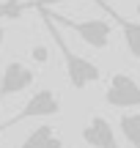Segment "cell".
<instances>
[{
	"label": "cell",
	"instance_id": "3",
	"mask_svg": "<svg viewBox=\"0 0 140 148\" xmlns=\"http://www.w3.org/2000/svg\"><path fill=\"white\" fill-rule=\"evenodd\" d=\"M58 112H60L58 93L49 90V88H41V90H36V93H30V99L25 101V107H22L19 112H14L8 121L0 123V132L16 126V123H22V121H30V118H49V115H58Z\"/></svg>",
	"mask_w": 140,
	"mask_h": 148
},
{
	"label": "cell",
	"instance_id": "1",
	"mask_svg": "<svg viewBox=\"0 0 140 148\" xmlns=\"http://www.w3.org/2000/svg\"><path fill=\"white\" fill-rule=\"evenodd\" d=\"M38 14H41V11H38ZM41 16H44V22H47V27H49V36H52L55 47H58V49H60V55H63L69 85H71L74 90H82V88H88L91 82H99V79H102V69H99L96 63H91L88 58L77 55L74 49L66 44V38L58 33V22H55V19H49L47 14H41Z\"/></svg>",
	"mask_w": 140,
	"mask_h": 148
},
{
	"label": "cell",
	"instance_id": "9",
	"mask_svg": "<svg viewBox=\"0 0 140 148\" xmlns=\"http://www.w3.org/2000/svg\"><path fill=\"white\" fill-rule=\"evenodd\" d=\"M118 129L126 137V143L132 148H140V115L137 112H124L118 115Z\"/></svg>",
	"mask_w": 140,
	"mask_h": 148
},
{
	"label": "cell",
	"instance_id": "11",
	"mask_svg": "<svg viewBox=\"0 0 140 148\" xmlns=\"http://www.w3.org/2000/svg\"><path fill=\"white\" fill-rule=\"evenodd\" d=\"M8 3H22V0H8Z\"/></svg>",
	"mask_w": 140,
	"mask_h": 148
},
{
	"label": "cell",
	"instance_id": "12",
	"mask_svg": "<svg viewBox=\"0 0 140 148\" xmlns=\"http://www.w3.org/2000/svg\"><path fill=\"white\" fill-rule=\"evenodd\" d=\"M137 11H140V3H137Z\"/></svg>",
	"mask_w": 140,
	"mask_h": 148
},
{
	"label": "cell",
	"instance_id": "5",
	"mask_svg": "<svg viewBox=\"0 0 140 148\" xmlns=\"http://www.w3.org/2000/svg\"><path fill=\"white\" fill-rule=\"evenodd\" d=\"M33 79H36V71H33L30 66L19 63V60L5 63L3 77H0V101L8 99V96L22 93V90H27V88L33 85Z\"/></svg>",
	"mask_w": 140,
	"mask_h": 148
},
{
	"label": "cell",
	"instance_id": "2",
	"mask_svg": "<svg viewBox=\"0 0 140 148\" xmlns=\"http://www.w3.org/2000/svg\"><path fill=\"white\" fill-rule=\"evenodd\" d=\"M36 8L41 11V14H47L49 19H55L58 25L71 27V30H74L77 36H80L82 41L88 44V47H93V49H104V47L110 44V36H113V25H110L107 19H69V16H60V14H55V11L44 8L41 3H36Z\"/></svg>",
	"mask_w": 140,
	"mask_h": 148
},
{
	"label": "cell",
	"instance_id": "4",
	"mask_svg": "<svg viewBox=\"0 0 140 148\" xmlns=\"http://www.w3.org/2000/svg\"><path fill=\"white\" fill-rule=\"evenodd\" d=\"M104 101L110 107H118V110H132L140 107V85L135 82V77H129L126 71H115L107 82L104 90Z\"/></svg>",
	"mask_w": 140,
	"mask_h": 148
},
{
	"label": "cell",
	"instance_id": "7",
	"mask_svg": "<svg viewBox=\"0 0 140 148\" xmlns=\"http://www.w3.org/2000/svg\"><path fill=\"white\" fill-rule=\"evenodd\" d=\"M96 3L102 5V11H104V14H107L110 19H113L115 25L121 27V33H124V41H126V49H129V55L140 60V22H132V19H126V16H121L118 11H115L113 5H107L104 0H96Z\"/></svg>",
	"mask_w": 140,
	"mask_h": 148
},
{
	"label": "cell",
	"instance_id": "8",
	"mask_svg": "<svg viewBox=\"0 0 140 148\" xmlns=\"http://www.w3.org/2000/svg\"><path fill=\"white\" fill-rule=\"evenodd\" d=\"M16 148H63V137H60L49 123H41V126L30 129L27 137L22 140Z\"/></svg>",
	"mask_w": 140,
	"mask_h": 148
},
{
	"label": "cell",
	"instance_id": "6",
	"mask_svg": "<svg viewBox=\"0 0 140 148\" xmlns=\"http://www.w3.org/2000/svg\"><path fill=\"white\" fill-rule=\"evenodd\" d=\"M82 140L91 148H121L113 126H110V121L104 115H93L88 121V126L82 129Z\"/></svg>",
	"mask_w": 140,
	"mask_h": 148
},
{
	"label": "cell",
	"instance_id": "10",
	"mask_svg": "<svg viewBox=\"0 0 140 148\" xmlns=\"http://www.w3.org/2000/svg\"><path fill=\"white\" fill-rule=\"evenodd\" d=\"M33 58L44 63V60H47V52H44V47H33Z\"/></svg>",
	"mask_w": 140,
	"mask_h": 148
}]
</instances>
